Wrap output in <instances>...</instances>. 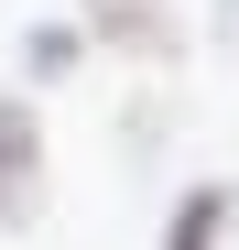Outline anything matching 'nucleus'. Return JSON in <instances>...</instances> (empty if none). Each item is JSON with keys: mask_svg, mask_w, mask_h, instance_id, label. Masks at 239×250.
Here are the masks:
<instances>
[{"mask_svg": "<svg viewBox=\"0 0 239 250\" xmlns=\"http://www.w3.org/2000/svg\"><path fill=\"white\" fill-rule=\"evenodd\" d=\"M33 207H44V131L22 98H0V229H33Z\"/></svg>", "mask_w": 239, "mask_h": 250, "instance_id": "nucleus-1", "label": "nucleus"}, {"mask_svg": "<svg viewBox=\"0 0 239 250\" xmlns=\"http://www.w3.org/2000/svg\"><path fill=\"white\" fill-rule=\"evenodd\" d=\"M87 33H109L120 55H174V22H163V0H87Z\"/></svg>", "mask_w": 239, "mask_h": 250, "instance_id": "nucleus-2", "label": "nucleus"}, {"mask_svg": "<svg viewBox=\"0 0 239 250\" xmlns=\"http://www.w3.org/2000/svg\"><path fill=\"white\" fill-rule=\"evenodd\" d=\"M218 218H228V196H218V185H196V196H185V218H174V239H163V250H218Z\"/></svg>", "mask_w": 239, "mask_h": 250, "instance_id": "nucleus-3", "label": "nucleus"}, {"mask_svg": "<svg viewBox=\"0 0 239 250\" xmlns=\"http://www.w3.org/2000/svg\"><path fill=\"white\" fill-rule=\"evenodd\" d=\"M22 65H33V76H65V65H76V33H55V22H44V33L22 44Z\"/></svg>", "mask_w": 239, "mask_h": 250, "instance_id": "nucleus-4", "label": "nucleus"}]
</instances>
